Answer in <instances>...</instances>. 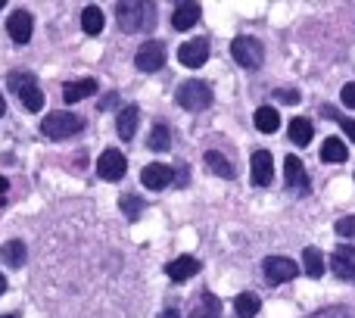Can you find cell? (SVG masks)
Here are the masks:
<instances>
[{"instance_id": "cell-10", "label": "cell", "mask_w": 355, "mask_h": 318, "mask_svg": "<svg viewBox=\"0 0 355 318\" xmlns=\"http://www.w3.org/2000/svg\"><path fill=\"white\" fill-rule=\"evenodd\" d=\"M178 60L187 69H200L202 62L209 60V37H193V41L181 44V47H178Z\"/></svg>"}, {"instance_id": "cell-35", "label": "cell", "mask_w": 355, "mask_h": 318, "mask_svg": "<svg viewBox=\"0 0 355 318\" xmlns=\"http://www.w3.org/2000/svg\"><path fill=\"white\" fill-rule=\"evenodd\" d=\"M116 97H119V94H106L103 103H100V110H110V106H116Z\"/></svg>"}, {"instance_id": "cell-33", "label": "cell", "mask_w": 355, "mask_h": 318, "mask_svg": "<svg viewBox=\"0 0 355 318\" xmlns=\"http://www.w3.org/2000/svg\"><path fill=\"white\" fill-rule=\"evenodd\" d=\"M275 97L281 100V103H287V106H296V103H300V91H293V87H287V91L281 87V91H277Z\"/></svg>"}, {"instance_id": "cell-31", "label": "cell", "mask_w": 355, "mask_h": 318, "mask_svg": "<svg viewBox=\"0 0 355 318\" xmlns=\"http://www.w3.org/2000/svg\"><path fill=\"white\" fill-rule=\"evenodd\" d=\"M337 234L340 237H355V215H346L337 221Z\"/></svg>"}, {"instance_id": "cell-18", "label": "cell", "mask_w": 355, "mask_h": 318, "mask_svg": "<svg viewBox=\"0 0 355 318\" xmlns=\"http://www.w3.org/2000/svg\"><path fill=\"white\" fill-rule=\"evenodd\" d=\"M137 122H141V110H137V106H125L116 119L119 137H122V141H131V137L137 135Z\"/></svg>"}, {"instance_id": "cell-6", "label": "cell", "mask_w": 355, "mask_h": 318, "mask_svg": "<svg viewBox=\"0 0 355 318\" xmlns=\"http://www.w3.org/2000/svg\"><path fill=\"white\" fill-rule=\"evenodd\" d=\"M262 275H265V281H268L271 287H277V284L293 281V278L300 275V269H296V262L293 259H287V256H268L262 262Z\"/></svg>"}, {"instance_id": "cell-21", "label": "cell", "mask_w": 355, "mask_h": 318, "mask_svg": "<svg viewBox=\"0 0 355 318\" xmlns=\"http://www.w3.org/2000/svg\"><path fill=\"white\" fill-rule=\"evenodd\" d=\"M252 122H256V128L265 131V135H275V131L281 128V116H277L275 106H259L256 116H252Z\"/></svg>"}, {"instance_id": "cell-11", "label": "cell", "mask_w": 355, "mask_h": 318, "mask_svg": "<svg viewBox=\"0 0 355 318\" xmlns=\"http://www.w3.org/2000/svg\"><path fill=\"white\" fill-rule=\"evenodd\" d=\"M141 181L147 190H162L175 181V169L172 165H162V162H150V165H144Z\"/></svg>"}, {"instance_id": "cell-15", "label": "cell", "mask_w": 355, "mask_h": 318, "mask_svg": "<svg viewBox=\"0 0 355 318\" xmlns=\"http://www.w3.org/2000/svg\"><path fill=\"white\" fill-rule=\"evenodd\" d=\"M200 16H202V6L193 3V0H187V3H178V6H175L172 25H175L178 31H187V28H193V25L200 22Z\"/></svg>"}, {"instance_id": "cell-34", "label": "cell", "mask_w": 355, "mask_h": 318, "mask_svg": "<svg viewBox=\"0 0 355 318\" xmlns=\"http://www.w3.org/2000/svg\"><path fill=\"white\" fill-rule=\"evenodd\" d=\"M175 181H178V187H184V184H187V181H190V175H187V165H184V169H178Z\"/></svg>"}, {"instance_id": "cell-8", "label": "cell", "mask_w": 355, "mask_h": 318, "mask_svg": "<svg viewBox=\"0 0 355 318\" xmlns=\"http://www.w3.org/2000/svg\"><path fill=\"white\" fill-rule=\"evenodd\" d=\"M125 169H128V162H125L122 150H103L97 159V175L103 178V181H122L125 178Z\"/></svg>"}, {"instance_id": "cell-32", "label": "cell", "mask_w": 355, "mask_h": 318, "mask_svg": "<svg viewBox=\"0 0 355 318\" xmlns=\"http://www.w3.org/2000/svg\"><path fill=\"white\" fill-rule=\"evenodd\" d=\"M340 100H343L346 110H355V81L343 85V91H340Z\"/></svg>"}, {"instance_id": "cell-9", "label": "cell", "mask_w": 355, "mask_h": 318, "mask_svg": "<svg viewBox=\"0 0 355 318\" xmlns=\"http://www.w3.org/2000/svg\"><path fill=\"white\" fill-rule=\"evenodd\" d=\"M250 181L256 184V187H268L271 181H275V159H271L268 150H256V153L250 156Z\"/></svg>"}, {"instance_id": "cell-7", "label": "cell", "mask_w": 355, "mask_h": 318, "mask_svg": "<svg viewBox=\"0 0 355 318\" xmlns=\"http://www.w3.org/2000/svg\"><path fill=\"white\" fill-rule=\"evenodd\" d=\"M135 66L141 69V72H159V69L166 66V44L162 41H147L135 53Z\"/></svg>"}, {"instance_id": "cell-41", "label": "cell", "mask_w": 355, "mask_h": 318, "mask_svg": "<svg viewBox=\"0 0 355 318\" xmlns=\"http://www.w3.org/2000/svg\"><path fill=\"white\" fill-rule=\"evenodd\" d=\"M0 10H3V0H0Z\"/></svg>"}, {"instance_id": "cell-14", "label": "cell", "mask_w": 355, "mask_h": 318, "mask_svg": "<svg viewBox=\"0 0 355 318\" xmlns=\"http://www.w3.org/2000/svg\"><path fill=\"white\" fill-rule=\"evenodd\" d=\"M31 12H25V10H16L10 16V22H6V31H10V37L16 44H28L31 41Z\"/></svg>"}, {"instance_id": "cell-26", "label": "cell", "mask_w": 355, "mask_h": 318, "mask_svg": "<svg viewBox=\"0 0 355 318\" xmlns=\"http://www.w3.org/2000/svg\"><path fill=\"white\" fill-rule=\"evenodd\" d=\"M302 269H306L309 278H321V275H324V259H321L318 246H306V253H302Z\"/></svg>"}, {"instance_id": "cell-24", "label": "cell", "mask_w": 355, "mask_h": 318, "mask_svg": "<svg viewBox=\"0 0 355 318\" xmlns=\"http://www.w3.org/2000/svg\"><path fill=\"white\" fill-rule=\"evenodd\" d=\"M290 141L293 144H300V147H306L309 141H312V135H315V128H312V122L309 119H302V116H296V119H290Z\"/></svg>"}, {"instance_id": "cell-40", "label": "cell", "mask_w": 355, "mask_h": 318, "mask_svg": "<svg viewBox=\"0 0 355 318\" xmlns=\"http://www.w3.org/2000/svg\"><path fill=\"white\" fill-rule=\"evenodd\" d=\"M0 318H16V315H0Z\"/></svg>"}, {"instance_id": "cell-17", "label": "cell", "mask_w": 355, "mask_h": 318, "mask_svg": "<svg viewBox=\"0 0 355 318\" xmlns=\"http://www.w3.org/2000/svg\"><path fill=\"white\" fill-rule=\"evenodd\" d=\"M94 94H97V81L94 78H81V81L62 85V100H66V103H78V100L94 97Z\"/></svg>"}, {"instance_id": "cell-3", "label": "cell", "mask_w": 355, "mask_h": 318, "mask_svg": "<svg viewBox=\"0 0 355 318\" xmlns=\"http://www.w3.org/2000/svg\"><path fill=\"white\" fill-rule=\"evenodd\" d=\"M175 100H178V106H181V110H187V112H202L206 106H212V87H209L206 81L190 78V81H184V85L178 87Z\"/></svg>"}, {"instance_id": "cell-20", "label": "cell", "mask_w": 355, "mask_h": 318, "mask_svg": "<svg viewBox=\"0 0 355 318\" xmlns=\"http://www.w3.org/2000/svg\"><path fill=\"white\" fill-rule=\"evenodd\" d=\"M0 259H3L10 269H22L25 259H28V250H25L22 240H6V244L0 246Z\"/></svg>"}, {"instance_id": "cell-39", "label": "cell", "mask_w": 355, "mask_h": 318, "mask_svg": "<svg viewBox=\"0 0 355 318\" xmlns=\"http://www.w3.org/2000/svg\"><path fill=\"white\" fill-rule=\"evenodd\" d=\"M3 112H6V103H3V97H0V116H3Z\"/></svg>"}, {"instance_id": "cell-36", "label": "cell", "mask_w": 355, "mask_h": 318, "mask_svg": "<svg viewBox=\"0 0 355 318\" xmlns=\"http://www.w3.org/2000/svg\"><path fill=\"white\" fill-rule=\"evenodd\" d=\"M159 318H181V312H178V309H166Z\"/></svg>"}, {"instance_id": "cell-38", "label": "cell", "mask_w": 355, "mask_h": 318, "mask_svg": "<svg viewBox=\"0 0 355 318\" xmlns=\"http://www.w3.org/2000/svg\"><path fill=\"white\" fill-rule=\"evenodd\" d=\"M3 290H6V278L0 275V296H3Z\"/></svg>"}, {"instance_id": "cell-5", "label": "cell", "mask_w": 355, "mask_h": 318, "mask_svg": "<svg viewBox=\"0 0 355 318\" xmlns=\"http://www.w3.org/2000/svg\"><path fill=\"white\" fill-rule=\"evenodd\" d=\"M231 56H234V62H237V66L259 69V66H262V60H265V50H262V44H259L256 37L240 35V37H234V41H231Z\"/></svg>"}, {"instance_id": "cell-12", "label": "cell", "mask_w": 355, "mask_h": 318, "mask_svg": "<svg viewBox=\"0 0 355 318\" xmlns=\"http://www.w3.org/2000/svg\"><path fill=\"white\" fill-rule=\"evenodd\" d=\"M284 178H287V184L296 190V194H309V190H312L309 171L302 169L300 156H287V159H284Z\"/></svg>"}, {"instance_id": "cell-29", "label": "cell", "mask_w": 355, "mask_h": 318, "mask_svg": "<svg viewBox=\"0 0 355 318\" xmlns=\"http://www.w3.org/2000/svg\"><path fill=\"white\" fill-rule=\"evenodd\" d=\"M119 206H122V212H125V215H128V219H131V221H135V219H137V215H141V212H144V200H141V196H135V194H125V196H122V200H119Z\"/></svg>"}, {"instance_id": "cell-4", "label": "cell", "mask_w": 355, "mask_h": 318, "mask_svg": "<svg viewBox=\"0 0 355 318\" xmlns=\"http://www.w3.org/2000/svg\"><path fill=\"white\" fill-rule=\"evenodd\" d=\"M81 128H85V119L75 116V112H50L41 122V131L50 141H66V137L78 135Z\"/></svg>"}, {"instance_id": "cell-23", "label": "cell", "mask_w": 355, "mask_h": 318, "mask_svg": "<svg viewBox=\"0 0 355 318\" xmlns=\"http://www.w3.org/2000/svg\"><path fill=\"white\" fill-rule=\"evenodd\" d=\"M103 10H100V6H85V10H81V28H85V35H100V31H103Z\"/></svg>"}, {"instance_id": "cell-1", "label": "cell", "mask_w": 355, "mask_h": 318, "mask_svg": "<svg viewBox=\"0 0 355 318\" xmlns=\"http://www.w3.org/2000/svg\"><path fill=\"white\" fill-rule=\"evenodd\" d=\"M116 19H119V28H122L125 35L150 31L156 25V6L141 3V0H125V3L116 6Z\"/></svg>"}, {"instance_id": "cell-28", "label": "cell", "mask_w": 355, "mask_h": 318, "mask_svg": "<svg viewBox=\"0 0 355 318\" xmlns=\"http://www.w3.org/2000/svg\"><path fill=\"white\" fill-rule=\"evenodd\" d=\"M234 312H237V318H256L259 315V296L240 294L237 300H234Z\"/></svg>"}, {"instance_id": "cell-16", "label": "cell", "mask_w": 355, "mask_h": 318, "mask_svg": "<svg viewBox=\"0 0 355 318\" xmlns=\"http://www.w3.org/2000/svg\"><path fill=\"white\" fill-rule=\"evenodd\" d=\"M202 265H200V259H193V256H178V259H172V262L166 265V275L172 278V281H187V278H193L196 271H200Z\"/></svg>"}, {"instance_id": "cell-37", "label": "cell", "mask_w": 355, "mask_h": 318, "mask_svg": "<svg viewBox=\"0 0 355 318\" xmlns=\"http://www.w3.org/2000/svg\"><path fill=\"white\" fill-rule=\"evenodd\" d=\"M6 187H10V181H6V178L0 175V194H6Z\"/></svg>"}, {"instance_id": "cell-27", "label": "cell", "mask_w": 355, "mask_h": 318, "mask_svg": "<svg viewBox=\"0 0 355 318\" xmlns=\"http://www.w3.org/2000/svg\"><path fill=\"white\" fill-rule=\"evenodd\" d=\"M346 156H349V150H346V144L340 137H327L324 147H321V159L324 162H346Z\"/></svg>"}, {"instance_id": "cell-19", "label": "cell", "mask_w": 355, "mask_h": 318, "mask_svg": "<svg viewBox=\"0 0 355 318\" xmlns=\"http://www.w3.org/2000/svg\"><path fill=\"white\" fill-rule=\"evenodd\" d=\"M218 315H221V300L215 294H209V290H202V294L196 296L193 312L187 318H218Z\"/></svg>"}, {"instance_id": "cell-22", "label": "cell", "mask_w": 355, "mask_h": 318, "mask_svg": "<svg viewBox=\"0 0 355 318\" xmlns=\"http://www.w3.org/2000/svg\"><path fill=\"white\" fill-rule=\"evenodd\" d=\"M202 162H206V169H209V171H215L218 178H234V165L227 162V156H225V153H218V150H206Z\"/></svg>"}, {"instance_id": "cell-25", "label": "cell", "mask_w": 355, "mask_h": 318, "mask_svg": "<svg viewBox=\"0 0 355 318\" xmlns=\"http://www.w3.org/2000/svg\"><path fill=\"white\" fill-rule=\"evenodd\" d=\"M147 147L156 150V153L172 150V131H168V125H162V122L153 125V131H150V137H147Z\"/></svg>"}, {"instance_id": "cell-13", "label": "cell", "mask_w": 355, "mask_h": 318, "mask_svg": "<svg viewBox=\"0 0 355 318\" xmlns=\"http://www.w3.org/2000/svg\"><path fill=\"white\" fill-rule=\"evenodd\" d=\"M331 269L340 281H355V246H337L331 256Z\"/></svg>"}, {"instance_id": "cell-30", "label": "cell", "mask_w": 355, "mask_h": 318, "mask_svg": "<svg viewBox=\"0 0 355 318\" xmlns=\"http://www.w3.org/2000/svg\"><path fill=\"white\" fill-rule=\"evenodd\" d=\"M321 112H324V116H331L334 122H340V128L346 131V137H349V141H355V119H349V116H337V112H334L331 106H324Z\"/></svg>"}, {"instance_id": "cell-2", "label": "cell", "mask_w": 355, "mask_h": 318, "mask_svg": "<svg viewBox=\"0 0 355 318\" xmlns=\"http://www.w3.org/2000/svg\"><path fill=\"white\" fill-rule=\"evenodd\" d=\"M6 87H10L12 94H19V103H22L28 112L44 110V91L37 87V81L31 72H10L6 75Z\"/></svg>"}]
</instances>
